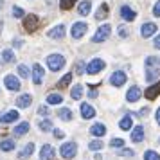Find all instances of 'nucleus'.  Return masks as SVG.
Listing matches in <instances>:
<instances>
[{
    "label": "nucleus",
    "instance_id": "393cba45",
    "mask_svg": "<svg viewBox=\"0 0 160 160\" xmlns=\"http://www.w3.org/2000/svg\"><path fill=\"white\" fill-rule=\"evenodd\" d=\"M90 8H92V2H90V0H83V2L79 4L78 13H79L81 16H87L88 13H90Z\"/></svg>",
    "mask_w": 160,
    "mask_h": 160
},
{
    "label": "nucleus",
    "instance_id": "423d86ee",
    "mask_svg": "<svg viewBox=\"0 0 160 160\" xmlns=\"http://www.w3.org/2000/svg\"><path fill=\"white\" fill-rule=\"evenodd\" d=\"M4 85H6V88L11 90V92H18L20 87H22V85H20V81H18V78L13 76V74H9V76L4 78Z\"/></svg>",
    "mask_w": 160,
    "mask_h": 160
},
{
    "label": "nucleus",
    "instance_id": "72a5a7b5",
    "mask_svg": "<svg viewBox=\"0 0 160 160\" xmlns=\"http://www.w3.org/2000/svg\"><path fill=\"white\" fill-rule=\"evenodd\" d=\"M76 4V0H59V8L67 11V9H72V6Z\"/></svg>",
    "mask_w": 160,
    "mask_h": 160
},
{
    "label": "nucleus",
    "instance_id": "f3484780",
    "mask_svg": "<svg viewBox=\"0 0 160 160\" xmlns=\"http://www.w3.org/2000/svg\"><path fill=\"white\" fill-rule=\"evenodd\" d=\"M131 140L133 142H142L144 140V128H142V124H138V126L133 128V131H131Z\"/></svg>",
    "mask_w": 160,
    "mask_h": 160
},
{
    "label": "nucleus",
    "instance_id": "4468645a",
    "mask_svg": "<svg viewBox=\"0 0 160 160\" xmlns=\"http://www.w3.org/2000/svg\"><path fill=\"white\" fill-rule=\"evenodd\" d=\"M144 95L149 99V101H153V99H157L160 95V81H157V85H153V87H149L148 90L144 92Z\"/></svg>",
    "mask_w": 160,
    "mask_h": 160
},
{
    "label": "nucleus",
    "instance_id": "f8f14e48",
    "mask_svg": "<svg viewBox=\"0 0 160 160\" xmlns=\"http://www.w3.org/2000/svg\"><path fill=\"white\" fill-rule=\"evenodd\" d=\"M79 113L83 119H92V117L95 115V108L92 106V104H88V102H83L79 108Z\"/></svg>",
    "mask_w": 160,
    "mask_h": 160
},
{
    "label": "nucleus",
    "instance_id": "37998d69",
    "mask_svg": "<svg viewBox=\"0 0 160 160\" xmlns=\"http://www.w3.org/2000/svg\"><path fill=\"white\" fill-rule=\"evenodd\" d=\"M38 115H49V108L47 106H40L38 108Z\"/></svg>",
    "mask_w": 160,
    "mask_h": 160
},
{
    "label": "nucleus",
    "instance_id": "4c0bfd02",
    "mask_svg": "<svg viewBox=\"0 0 160 160\" xmlns=\"http://www.w3.org/2000/svg\"><path fill=\"white\" fill-rule=\"evenodd\" d=\"M122 146H124L122 138H112L110 140V148H122Z\"/></svg>",
    "mask_w": 160,
    "mask_h": 160
},
{
    "label": "nucleus",
    "instance_id": "dca6fc26",
    "mask_svg": "<svg viewBox=\"0 0 160 160\" xmlns=\"http://www.w3.org/2000/svg\"><path fill=\"white\" fill-rule=\"evenodd\" d=\"M31 102H32V95L23 94V95H20V97L16 99V106H18V108H29Z\"/></svg>",
    "mask_w": 160,
    "mask_h": 160
},
{
    "label": "nucleus",
    "instance_id": "f704fd0d",
    "mask_svg": "<svg viewBox=\"0 0 160 160\" xmlns=\"http://www.w3.org/2000/svg\"><path fill=\"white\" fill-rule=\"evenodd\" d=\"M59 117H61L63 121H70V119H72V112L68 108H61L59 110Z\"/></svg>",
    "mask_w": 160,
    "mask_h": 160
},
{
    "label": "nucleus",
    "instance_id": "79ce46f5",
    "mask_svg": "<svg viewBox=\"0 0 160 160\" xmlns=\"http://www.w3.org/2000/svg\"><path fill=\"white\" fill-rule=\"evenodd\" d=\"M153 15L160 16V0H158V2H155V6H153Z\"/></svg>",
    "mask_w": 160,
    "mask_h": 160
},
{
    "label": "nucleus",
    "instance_id": "c756f323",
    "mask_svg": "<svg viewBox=\"0 0 160 160\" xmlns=\"http://www.w3.org/2000/svg\"><path fill=\"white\" fill-rule=\"evenodd\" d=\"M108 16V4H101V9L99 13H95V20H102Z\"/></svg>",
    "mask_w": 160,
    "mask_h": 160
},
{
    "label": "nucleus",
    "instance_id": "a211bd4d",
    "mask_svg": "<svg viewBox=\"0 0 160 160\" xmlns=\"http://www.w3.org/2000/svg\"><path fill=\"white\" fill-rule=\"evenodd\" d=\"M121 16H122V20H126V22H133L135 20V11L131 8H128V6H122L121 8Z\"/></svg>",
    "mask_w": 160,
    "mask_h": 160
},
{
    "label": "nucleus",
    "instance_id": "3c124183",
    "mask_svg": "<svg viewBox=\"0 0 160 160\" xmlns=\"http://www.w3.org/2000/svg\"><path fill=\"white\" fill-rule=\"evenodd\" d=\"M157 122H158V126H160V108L157 110Z\"/></svg>",
    "mask_w": 160,
    "mask_h": 160
},
{
    "label": "nucleus",
    "instance_id": "7ed1b4c3",
    "mask_svg": "<svg viewBox=\"0 0 160 160\" xmlns=\"http://www.w3.org/2000/svg\"><path fill=\"white\" fill-rule=\"evenodd\" d=\"M59 153H61V157L65 160L74 158L76 153H78V144H76V142H65V144L59 148Z\"/></svg>",
    "mask_w": 160,
    "mask_h": 160
},
{
    "label": "nucleus",
    "instance_id": "cd10ccee",
    "mask_svg": "<svg viewBox=\"0 0 160 160\" xmlns=\"http://www.w3.org/2000/svg\"><path fill=\"white\" fill-rule=\"evenodd\" d=\"M47 102L49 104H61L63 102V97L59 94H49L47 95Z\"/></svg>",
    "mask_w": 160,
    "mask_h": 160
},
{
    "label": "nucleus",
    "instance_id": "49530a36",
    "mask_svg": "<svg viewBox=\"0 0 160 160\" xmlns=\"http://www.w3.org/2000/svg\"><path fill=\"white\" fill-rule=\"evenodd\" d=\"M148 113H149V108H142V110H138V112H137L138 117H146Z\"/></svg>",
    "mask_w": 160,
    "mask_h": 160
},
{
    "label": "nucleus",
    "instance_id": "58836bf2",
    "mask_svg": "<svg viewBox=\"0 0 160 160\" xmlns=\"http://www.w3.org/2000/svg\"><path fill=\"white\" fill-rule=\"evenodd\" d=\"M13 16H15V18H23V16H25V13H23L22 8L15 6V8H13Z\"/></svg>",
    "mask_w": 160,
    "mask_h": 160
},
{
    "label": "nucleus",
    "instance_id": "2f4dec72",
    "mask_svg": "<svg viewBox=\"0 0 160 160\" xmlns=\"http://www.w3.org/2000/svg\"><path fill=\"white\" fill-rule=\"evenodd\" d=\"M72 81V74L68 72V74H65L61 79H59V83H58V88H65V87H68V83Z\"/></svg>",
    "mask_w": 160,
    "mask_h": 160
},
{
    "label": "nucleus",
    "instance_id": "9b49d317",
    "mask_svg": "<svg viewBox=\"0 0 160 160\" xmlns=\"http://www.w3.org/2000/svg\"><path fill=\"white\" fill-rule=\"evenodd\" d=\"M43 76H45L43 67L40 65V63H36V65L32 67V83H34V85H40L42 79H43Z\"/></svg>",
    "mask_w": 160,
    "mask_h": 160
},
{
    "label": "nucleus",
    "instance_id": "b1692460",
    "mask_svg": "<svg viewBox=\"0 0 160 160\" xmlns=\"http://www.w3.org/2000/svg\"><path fill=\"white\" fill-rule=\"evenodd\" d=\"M27 131H29V122H27V121H23V122H20L18 126H15L13 133H15L16 137H20V135H25Z\"/></svg>",
    "mask_w": 160,
    "mask_h": 160
},
{
    "label": "nucleus",
    "instance_id": "603ef678",
    "mask_svg": "<svg viewBox=\"0 0 160 160\" xmlns=\"http://www.w3.org/2000/svg\"><path fill=\"white\" fill-rule=\"evenodd\" d=\"M15 47H22V42L20 40H15Z\"/></svg>",
    "mask_w": 160,
    "mask_h": 160
},
{
    "label": "nucleus",
    "instance_id": "c9c22d12",
    "mask_svg": "<svg viewBox=\"0 0 160 160\" xmlns=\"http://www.w3.org/2000/svg\"><path fill=\"white\" fill-rule=\"evenodd\" d=\"M18 74L22 76V78H29V67H25V65H18Z\"/></svg>",
    "mask_w": 160,
    "mask_h": 160
},
{
    "label": "nucleus",
    "instance_id": "ddd939ff",
    "mask_svg": "<svg viewBox=\"0 0 160 160\" xmlns=\"http://www.w3.org/2000/svg\"><path fill=\"white\" fill-rule=\"evenodd\" d=\"M157 32V23H151V22H148L142 25V29H140V34H142V38H149L153 36Z\"/></svg>",
    "mask_w": 160,
    "mask_h": 160
},
{
    "label": "nucleus",
    "instance_id": "5701e85b",
    "mask_svg": "<svg viewBox=\"0 0 160 160\" xmlns=\"http://www.w3.org/2000/svg\"><path fill=\"white\" fill-rule=\"evenodd\" d=\"M90 133H92L94 137H102V135L106 133V128H104V124L97 122V124H94V126L90 128Z\"/></svg>",
    "mask_w": 160,
    "mask_h": 160
},
{
    "label": "nucleus",
    "instance_id": "a878e982",
    "mask_svg": "<svg viewBox=\"0 0 160 160\" xmlns=\"http://www.w3.org/2000/svg\"><path fill=\"white\" fill-rule=\"evenodd\" d=\"M131 115H124L122 119H121V122H119V128L121 130H124V131H128V130H131Z\"/></svg>",
    "mask_w": 160,
    "mask_h": 160
},
{
    "label": "nucleus",
    "instance_id": "39448f33",
    "mask_svg": "<svg viewBox=\"0 0 160 160\" xmlns=\"http://www.w3.org/2000/svg\"><path fill=\"white\" fill-rule=\"evenodd\" d=\"M104 61H102V59H92V61H90V63H88L87 65V74H90V76H95V74L97 72H101L102 68H104Z\"/></svg>",
    "mask_w": 160,
    "mask_h": 160
},
{
    "label": "nucleus",
    "instance_id": "7c9ffc66",
    "mask_svg": "<svg viewBox=\"0 0 160 160\" xmlns=\"http://www.w3.org/2000/svg\"><path fill=\"white\" fill-rule=\"evenodd\" d=\"M38 128H40V131H52V122L49 119H43V121H40Z\"/></svg>",
    "mask_w": 160,
    "mask_h": 160
},
{
    "label": "nucleus",
    "instance_id": "6ab92c4d",
    "mask_svg": "<svg viewBox=\"0 0 160 160\" xmlns=\"http://www.w3.org/2000/svg\"><path fill=\"white\" fill-rule=\"evenodd\" d=\"M140 95H142V92H140V88L138 87H131L130 90H128V94H126V99L130 102H135L140 99Z\"/></svg>",
    "mask_w": 160,
    "mask_h": 160
},
{
    "label": "nucleus",
    "instance_id": "c03bdc74",
    "mask_svg": "<svg viewBox=\"0 0 160 160\" xmlns=\"http://www.w3.org/2000/svg\"><path fill=\"white\" fill-rule=\"evenodd\" d=\"M52 133H54V137H56V138H63V137H65L61 130H54V128H52Z\"/></svg>",
    "mask_w": 160,
    "mask_h": 160
},
{
    "label": "nucleus",
    "instance_id": "8fccbe9b",
    "mask_svg": "<svg viewBox=\"0 0 160 160\" xmlns=\"http://www.w3.org/2000/svg\"><path fill=\"white\" fill-rule=\"evenodd\" d=\"M155 49H160V34L155 38Z\"/></svg>",
    "mask_w": 160,
    "mask_h": 160
},
{
    "label": "nucleus",
    "instance_id": "de8ad7c7",
    "mask_svg": "<svg viewBox=\"0 0 160 160\" xmlns=\"http://www.w3.org/2000/svg\"><path fill=\"white\" fill-rule=\"evenodd\" d=\"M119 34H121V38H126L128 36V29H126V27H121V29H119Z\"/></svg>",
    "mask_w": 160,
    "mask_h": 160
},
{
    "label": "nucleus",
    "instance_id": "09e8293b",
    "mask_svg": "<svg viewBox=\"0 0 160 160\" xmlns=\"http://www.w3.org/2000/svg\"><path fill=\"white\" fill-rule=\"evenodd\" d=\"M121 155H128V157H131V155H133V151L126 148V149H121Z\"/></svg>",
    "mask_w": 160,
    "mask_h": 160
},
{
    "label": "nucleus",
    "instance_id": "1a4fd4ad",
    "mask_svg": "<svg viewBox=\"0 0 160 160\" xmlns=\"http://www.w3.org/2000/svg\"><path fill=\"white\" fill-rule=\"evenodd\" d=\"M65 25L63 23H59V25H56V27H52L47 34H49V38H52V40H61V38H65Z\"/></svg>",
    "mask_w": 160,
    "mask_h": 160
},
{
    "label": "nucleus",
    "instance_id": "ea45409f",
    "mask_svg": "<svg viewBox=\"0 0 160 160\" xmlns=\"http://www.w3.org/2000/svg\"><path fill=\"white\" fill-rule=\"evenodd\" d=\"M85 67H87V65H85V61H78V67H76V74H78V76H81V74L87 70Z\"/></svg>",
    "mask_w": 160,
    "mask_h": 160
},
{
    "label": "nucleus",
    "instance_id": "2eb2a0df",
    "mask_svg": "<svg viewBox=\"0 0 160 160\" xmlns=\"http://www.w3.org/2000/svg\"><path fill=\"white\" fill-rule=\"evenodd\" d=\"M16 119H18V112H16V110H9L8 113H2V115H0V122L9 124V122H15Z\"/></svg>",
    "mask_w": 160,
    "mask_h": 160
},
{
    "label": "nucleus",
    "instance_id": "a18cd8bd",
    "mask_svg": "<svg viewBox=\"0 0 160 160\" xmlns=\"http://www.w3.org/2000/svg\"><path fill=\"white\" fill-rule=\"evenodd\" d=\"M97 95H99V94H97V90H95L94 87H90V92H88V97H92V99H95Z\"/></svg>",
    "mask_w": 160,
    "mask_h": 160
},
{
    "label": "nucleus",
    "instance_id": "20e7f679",
    "mask_svg": "<svg viewBox=\"0 0 160 160\" xmlns=\"http://www.w3.org/2000/svg\"><path fill=\"white\" fill-rule=\"evenodd\" d=\"M40 27V20L36 15H25L23 16V29L27 32H34Z\"/></svg>",
    "mask_w": 160,
    "mask_h": 160
},
{
    "label": "nucleus",
    "instance_id": "aec40b11",
    "mask_svg": "<svg viewBox=\"0 0 160 160\" xmlns=\"http://www.w3.org/2000/svg\"><path fill=\"white\" fill-rule=\"evenodd\" d=\"M158 76H160V70H158V68H153L151 65H146V81L153 83V81L157 79Z\"/></svg>",
    "mask_w": 160,
    "mask_h": 160
},
{
    "label": "nucleus",
    "instance_id": "412c9836",
    "mask_svg": "<svg viewBox=\"0 0 160 160\" xmlns=\"http://www.w3.org/2000/svg\"><path fill=\"white\" fill-rule=\"evenodd\" d=\"M13 61H15L13 51H2L0 52V65H8V63H13Z\"/></svg>",
    "mask_w": 160,
    "mask_h": 160
},
{
    "label": "nucleus",
    "instance_id": "bb28decb",
    "mask_svg": "<svg viewBox=\"0 0 160 160\" xmlns=\"http://www.w3.org/2000/svg\"><path fill=\"white\" fill-rule=\"evenodd\" d=\"M0 149H2V151H13V149H15V140H11V138L2 140V142H0Z\"/></svg>",
    "mask_w": 160,
    "mask_h": 160
},
{
    "label": "nucleus",
    "instance_id": "e433bc0d",
    "mask_svg": "<svg viewBox=\"0 0 160 160\" xmlns=\"http://www.w3.org/2000/svg\"><path fill=\"white\" fill-rule=\"evenodd\" d=\"M88 148H90L92 151H99V149L102 148V142H101V140H92V142L88 144Z\"/></svg>",
    "mask_w": 160,
    "mask_h": 160
},
{
    "label": "nucleus",
    "instance_id": "4be33fe9",
    "mask_svg": "<svg viewBox=\"0 0 160 160\" xmlns=\"http://www.w3.org/2000/svg\"><path fill=\"white\" fill-rule=\"evenodd\" d=\"M32 151H34V144H32V142H29V144L25 146V148H23L22 151L18 153V158H20V160H25V158H29L31 155H32Z\"/></svg>",
    "mask_w": 160,
    "mask_h": 160
},
{
    "label": "nucleus",
    "instance_id": "0eeeda50",
    "mask_svg": "<svg viewBox=\"0 0 160 160\" xmlns=\"http://www.w3.org/2000/svg\"><path fill=\"white\" fill-rule=\"evenodd\" d=\"M88 25L85 22H76L72 25V29H70V34H72V38H76V40H79V38H83V34L87 32Z\"/></svg>",
    "mask_w": 160,
    "mask_h": 160
},
{
    "label": "nucleus",
    "instance_id": "f03ea898",
    "mask_svg": "<svg viewBox=\"0 0 160 160\" xmlns=\"http://www.w3.org/2000/svg\"><path fill=\"white\" fill-rule=\"evenodd\" d=\"M110 34H112V25H110V23H102L101 27H97L94 38H92V42L101 43V42H104L106 38H110Z\"/></svg>",
    "mask_w": 160,
    "mask_h": 160
},
{
    "label": "nucleus",
    "instance_id": "6e6552de",
    "mask_svg": "<svg viewBox=\"0 0 160 160\" xmlns=\"http://www.w3.org/2000/svg\"><path fill=\"white\" fill-rule=\"evenodd\" d=\"M110 83L113 85V87H122L124 83H126V74L122 70H117L110 76Z\"/></svg>",
    "mask_w": 160,
    "mask_h": 160
},
{
    "label": "nucleus",
    "instance_id": "a19ab883",
    "mask_svg": "<svg viewBox=\"0 0 160 160\" xmlns=\"http://www.w3.org/2000/svg\"><path fill=\"white\" fill-rule=\"evenodd\" d=\"M146 65H160V58H148Z\"/></svg>",
    "mask_w": 160,
    "mask_h": 160
},
{
    "label": "nucleus",
    "instance_id": "473e14b6",
    "mask_svg": "<svg viewBox=\"0 0 160 160\" xmlns=\"http://www.w3.org/2000/svg\"><path fill=\"white\" fill-rule=\"evenodd\" d=\"M144 160H160V155L157 151H151V149H148L144 153Z\"/></svg>",
    "mask_w": 160,
    "mask_h": 160
},
{
    "label": "nucleus",
    "instance_id": "c85d7f7f",
    "mask_svg": "<svg viewBox=\"0 0 160 160\" xmlns=\"http://www.w3.org/2000/svg\"><path fill=\"white\" fill-rule=\"evenodd\" d=\"M70 95H72V99H76V101H79L81 95H83V85H76V87L72 88V92H70Z\"/></svg>",
    "mask_w": 160,
    "mask_h": 160
},
{
    "label": "nucleus",
    "instance_id": "9d476101",
    "mask_svg": "<svg viewBox=\"0 0 160 160\" xmlns=\"http://www.w3.org/2000/svg\"><path fill=\"white\" fill-rule=\"evenodd\" d=\"M54 148L51 144H43L40 149V160H52L54 158Z\"/></svg>",
    "mask_w": 160,
    "mask_h": 160
},
{
    "label": "nucleus",
    "instance_id": "f257e3e1",
    "mask_svg": "<svg viewBox=\"0 0 160 160\" xmlns=\"http://www.w3.org/2000/svg\"><path fill=\"white\" fill-rule=\"evenodd\" d=\"M47 67L52 72H58L65 67V58L61 54H51V56H47Z\"/></svg>",
    "mask_w": 160,
    "mask_h": 160
}]
</instances>
